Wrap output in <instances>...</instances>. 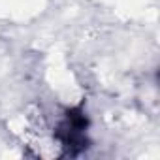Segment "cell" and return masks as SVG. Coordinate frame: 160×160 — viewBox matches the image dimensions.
<instances>
[{
    "label": "cell",
    "mask_w": 160,
    "mask_h": 160,
    "mask_svg": "<svg viewBox=\"0 0 160 160\" xmlns=\"http://www.w3.org/2000/svg\"><path fill=\"white\" fill-rule=\"evenodd\" d=\"M87 128H89V117L83 106H75L66 111L64 119L55 130V136L60 141V147L64 149L66 156H77L89 149L91 141L87 136Z\"/></svg>",
    "instance_id": "cell-1"
}]
</instances>
